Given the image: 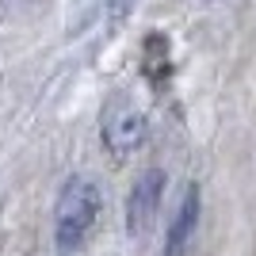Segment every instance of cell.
<instances>
[{"label":"cell","mask_w":256,"mask_h":256,"mask_svg":"<svg viewBox=\"0 0 256 256\" xmlns=\"http://www.w3.org/2000/svg\"><path fill=\"white\" fill-rule=\"evenodd\" d=\"M100 218V188L88 176H69L54 203V241L58 252L69 256L88 241L92 226Z\"/></svg>","instance_id":"1"},{"label":"cell","mask_w":256,"mask_h":256,"mask_svg":"<svg viewBox=\"0 0 256 256\" xmlns=\"http://www.w3.org/2000/svg\"><path fill=\"white\" fill-rule=\"evenodd\" d=\"M100 130H104V146L115 157H126L146 142V115L142 107L126 96V92H115L104 107V118H100Z\"/></svg>","instance_id":"2"},{"label":"cell","mask_w":256,"mask_h":256,"mask_svg":"<svg viewBox=\"0 0 256 256\" xmlns=\"http://www.w3.org/2000/svg\"><path fill=\"white\" fill-rule=\"evenodd\" d=\"M160 195H164V172L160 168H146L134 184V192L126 199V234L130 237H146L153 218L160 210Z\"/></svg>","instance_id":"3"},{"label":"cell","mask_w":256,"mask_h":256,"mask_svg":"<svg viewBox=\"0 0 256 256\" xmlns=\"http://www.w3.org/2000/svg\"><path fill=\"white\" fill-rule=\"evenodd\" d=\"M195 226H199V184H195V188H188V195H184L180 210H176V222L168 226L164 252H160V256H188Z\"/></svg>","instance_id":"4"},{"label":"cell","mask_w":256,"mask_h":256,"mask_svg":"<svg viewBox=\"0 0 256 256\" xmlns=\"http://www.w3.org/2000/svg\"><path fill=\"white\" fill-rule=\"evenodd\" d=\"M126 8H130V0H115V4H111V20H122V16H126Z\"/></svg>","instance_id":"5"}]
</instances>
